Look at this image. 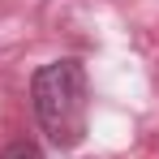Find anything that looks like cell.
Returning <instances> with one entry per match:
<instances>
[{"label":"cell","instance_id":"obj_1","mask_svg":"<svg viewBox=\"0 0 159 159\" xmlns=\"http://www.w3.org/2000/svg\"><path fill=\"white\" fill-rule=\"evenodd\" d=\"M30 103L34 116L48 133V142L69 151L78 146L86 133V116H90V82H86V65L78 56L52 60L43 69H34L30 78Z\"/></svg>","mask_w":159,"mask_h":159},{"label":"cell","instance_id":"obj_2","mask_svg":"<svg viewBox=\"0 0 159 159\" xmlns=\"http://www.w3.org/2000/svg\"><path fill=\"white\" fill-rule=\"evenodd\" d=\"M0 159H43V151H39L34 142H13V146H9Z\"/></svg>","mask_w":159,"mask_h":159}]
</instances>
